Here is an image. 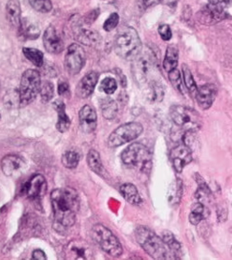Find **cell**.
I'll use <instances>...</instances> for the list:
<instances>
[{
  "mask_svg": "<svg viewBox=\"0 0 232 260\" xmlns=\"http://www.w3.org/2000/svg\"><path fill=\"white\" fill-rule=\"evenodd\" d=\"M67 256L73 259H92L94 251L86 241L74 240L67 247Z\"/></svg>",
  "mask_w": 232,
  "mask_h": 260,
  "instance_id": "cell-13",
  "label": "cell"
},
{
  "mask_svg": "<svg viewBox=\"0 0 232 260\" xmlns=\"http://www.w3.org/2000/svg\"><path fill=\"white\" fill-rule=\"evenodd\" d=\"M26 168L25 161L18 155L9 154L1 160L2 172L7 176H19Z\"/></svg>",
  "mask_w": 232,
  "mask_h": 260,
  "instance_id": "cell-15",
  "label": "cell"
},
{
  "mask_svg": "<svg viewBox=\"0 0 232 260\" xmlns=\"http://www.w3.org/2000/svg\"><path fill=\"white\" fill-rule=\"evenodd\" d=\"M87 164L89 168L97 175H101L103 171V166L101 162V155L96 150H90L87 154Z\"/></svg>",
  "mask_w": 232,
  "mask_h": 260,
  "instance_id": "cell-30",
  "label": "cell"
},
{
  "mask_svg": "<svg viewBox=\"0 0 232 260\" xmlns=\"http://www.w3.org/2000/svg\"><path fill=\"white\" fill-rule=\"evenodd\" d=\"M231 0H209V4L210 5H217V6H222L224 9L226 8L228 5H230Z\"/></svg>",
  "mask_w": 232,
  "mask_h": 260,
  "instance_id": "cell-44",
  "label": "cell"
},
{
  "mask_svg": "<svg viewBox=\"0 0 232 260\" xmlns=\"http://www.w3.org/2000/svg\"><path fill=\"white\" fill-rule=\"evenodd\" d=\"M183 191H184L183 180L180 178L175 179L174 182L171 184L168 193H167V199L170 205L177 206L181 203V200L183 198Z\"/></svg>",
  "mask_w": 232,
  "mask_h": 260,
  "instance_id": "cell-26",
  "label": "cell"
},
{
  "mask_svg": "<svg viewBox=\"0 0 232 260\" xmlns=\"http://www.w3.org/2000/svg\"><path fill=\"white\" fill-rule=\"evenodd\" d=\"M101 109L103 117L108 120L114 119L118 115V111H119L116 101L110 98L101 100Z\"/></svg>",
  "mask_w": 232,
  "mask_h": 260,
  "instance_id": "cell-28",
  "label": "cell"
},
{
  "mask_svg": "<svg viewBox=\"0 0 232 260\" xmlns=\"http://www.w3.org/2000/svg\"><path fill=\"white\" fill-rule=\"evenodd\" d=\"M119 21H120V16L117 13H113L105 20V22L103 24V29L106 31H113L118 26Z\"/></svg>",
  "mask_w": 232,
  "mask_h": 260,
  "instance_id": "cell-40",
  "label": "cell"
},
{
  "mask_svg": "<svg viewBox=\"0 0 232 260\" xmlns=\"http://www.w3.org/2000/svg\"><path fill=\"white\" fill-rule=\"evenodd\" d=\"M79 125L81 130L86 134L93 133L98 125V116L97 113L92 106L85 105L81 108L78 114Z\"/></svg>",
  "mask_w": 232,
  "mask_h": 260,
  "instance_id": "cell-18",
  "label": "cell"
},
{
  "mask_svg": "<svg viewBox=\"0 0 232 260\" xmlns=\"http://www.w3.org/2000/svg\"><path fill=\"white\" fill-rule=\"evenodd\" d=\"M170 160L174 170L179 174L182 173L186 165L192 161L191 150L185 144L176 146L171 150Z\"/></svg>",
  "mask_w": 232,
  "mask_h": 260,
  "instance_id": "cell-12",
  "label": "cell"
},
{
  "mask_svg": "<svg viewBox=\"0 0 232 260\" xmlns=\"http://www.w3.org/2000/svg\"><path fill=\"white\" fill-rule=\"evenodd\" d=\"M17 30L19 31L20 38L24 39H37L40 34L39 26L28 18L21 19V23Z\"/></svg>",
  "mask_w": 232,
  "mask_h": 260,
  "instance_id": "cell-22",
  "label": "cell"
},
{
  "mask_svg": "<svg viewBox=\"0 0 232 260\" xmlns=\"http://www.w3.org/2000/svg\"><path fill=\"white\" fill-rule=\"evenodd\" d=\"M43 44L47 52L50 54H60L63 51L64 43L62 37L53 26H50L46 29L43 35Z\"/></svg>",
  "mask_w": 232,
  "mask_h": 260,
  "instance_id": "cell-16",
  "label": "cell"
},
{
  "mask_svg": "<svg viewBox=\"0 0 232 260\" xmlns=\"http://www.w3.org/2000/svg\"><path fill=\"white\" fill-rule=\"evenodd\" d=\"M85 61L86 54L84 49L76 43L70 45L64 60V65L67 73L71 76L77 75L84 67Z\"/></svg>",
  "mask_w": 232,
  "mask_h": 260,
  "instance_id": "cell-10",
  "label": "cell"
},
{
  "mask_svg": "<svg viewBox=\"0 0 232 260\" xmlns=\"http://www.w3.org/2000/svg\"><path fill=\"white\" fill-rule=\"evenodd\" d=\"M158 31H159V35L161 36V38L164 41H168L172 38V31H171L170 27L166 24H162L159 27Z\"/></svg>",
  "mask_w": 232,
  "mask_h": 260,
  "instance_id": "cell-41",
  "label": "cell"
},
{
  "mask_svg": "<svg viewBox=\"0 0 232 260\" xmlns=\"http://www.w3.org/2000/svg\"><path fill=\"white\" fill-rule=\"evenodd\" d=\"M29 2L32 8L40 13H49L53 9L51 0H29Z\"/></svg>",
  "mask_w": 232,
  "mask_h": 260,
  "instance_id": "cell-37",
  "label": "cell"
},
{
  "mask_svg": "<svg viewBox=\"0 0 232 260\" xmlns=\"http://www.w3.org/2000/svg\"><path fill=\"white\" fill-rule=\"evenodd\" d=\"M114 48L122 58L134 59L141 50V41L138 31L129 26L120 28L114 40Z\"/></svg>",
  "mask_w": 232,
  "mask_h": 260,
  "instance_id": "cell-4",
  "label": "cell"
},
{
  "mask_svg": "<svg viewBox=\"0 0 232 260\" xmlns=\"http://www.w3.org/2000/svg\"><path fill=\"white\" fill-rule=\"evenodd\" d=\"M62 164L65 168H77L79 162V154L74 151L65 152L62 155Z\"/></svg>",
  "mask_w": 232,
  "mask_h": 260,
  "instance_id": "cell-33",
  "label": "cell"
},
{
  "mask_svg": "<svg viewBox=\"0 0 232 260\" xmlns=\"http://www.w3.org/2000/svg\"><path fill=\"white\" fill-rule=\"evenodd\" d=\"M161 0H143V3L147 7H151L154 6L156 4H158Z\"/></svg>",
  "mask_w": 232,
  "mask_h": 260,
  "instance_id": "cell-46",
  "label": "cell"
},
{
  "mask_svg": "<svg viewBox=\"0 0 232 260\" xmlns=\"http://www.w3.org/2000/svg\"><path fill=\"white\" fill-rule=\"evenodd\" d=\"M51 202L55 228L64 230L72 227L79 210V198L76 190L72 188L55 189L51 192Z\"/></svg>",
  "mask_w": 232,
  "mask_h": 260,
  "instance_id": "cell-1",
  "label": "cell"
},
{
  "mask_svg": "<svg viewBox=\"0 0 232 260\" xmlns=\"http://www.w3.org/2000/svg\"><path fill=\"white\" fill-rule=\"evenodd\" d=\"M101 89L106 94H112L116 92L118 89L117 81L112 77H106L102 80L101 84Z\"/></svg>",
  "mask_w": 232,
  "mask_h": 260,
  "instance_id": "cell-39",
  "label": "cell"
},
{
  "mask_svg": "<svg viewBox=\"0 0 232 260\" xmlns=\"http://www.w3.org/2000/svg\"><path fill=\"white\" fill-rule=\"evenodd\" d=\"M169 113L172 121L185 130L195 132L201 128V116L192 108L174 105L170 108Z\"/></svg>",
  "mask_w": 232,
  "mask_h": 260,
  "instance_id": "cell-7",
  "label": "cell"
},
{
  "mask_svg": "<svg viewBox=\"0 0 232 260\" xmlns=\"http://www.w3.org/2000/svg\"><path fill=\"white\" fill-rule=\"evenodd\" d=\"M54 105L55 111L57 112V116H59L57 123H56V129L61 133H64L66 131H68L70 125H71V120L65 112V104L61 100H57L54 102Z\"/></svg>",
  "mask_w": 232,
  "mask_h": 260,
  "instance_id": "cell-25",
  "label": "cell"
},
{
  "mask_svg": "<svg viewBox=\"0 0 232 260\" xmlns=\"http://www.w3.org/2000/svg\"><path fill=\"white\" fill-rule=\"evenodd\" d=\"M94 241L99 245L103 252L113 257H119L123 254V246L116 236L105 226L97 224L92 229Z\"/></svg>",
  "mask_w": 232,
  "mask_h": 260,
  "instance_id": "cell-6",
  "label": "cell"
},
{
  "mask_svg": "<svg viewBox=\"0 0 232 260\" xmlns=\"http://www.w3.org/2000/svg\"><path fill=\"white\" fill-rule=\"evenodd\" d=\"M23 54L25 57L31 61L35 66L41 67L44 61V55L41 51L35 48H23Z\"/></svg>",
  "mask_w": 232,
  "mask_h": 260,
  "instance_id": "cell-32",
  "label": "cell"
},
{
  "mask_svg": "<svg viewBox=\"0 0 232 260\" xmlns=\"http://www.w3.org/2000/svg\"><path fill=\"white\" fill-rule=\"evenodd\" d=\"M146 95L150 102H161L164 95L163 86L159 80H155L146 86Z\"/></svg>",
  "mask_w": 232,
  "mask_h": 260,
  "instance_id": "cell-23",
  "label": "cell"
},
{
  "mask_svg": "<svg viewBox=\"0 0 232 260\" xmlns=\"http://www.w3.org/2000/svg\"><path fill=\"white\" fill-rule=\"evenodd\" d=\"M100 15V10H98V9H96V10H93V11H91L89 14H87L86 15L85 17H84V19H83V21H84V23L86 24H92L94 21L98 18V16Z\"/></svg>",
  "mask_w": 232,
  "mask_h": 260,
  "instance_id": "cell-42",
  "label": "cell"
},
{
  "mask_svg": "<svg viewBox=\"0 0 232 260\" xmlns=\"http://www.w3.org/2000/svg\"><path fill=\"white\" fill-rule=\"evenodd\" d=\"M73 32L77 41L86 46H96L101 42L100 34H98L97 31L87 30L78 21H75L73 23Z\"/></svg>",
  "mask_w": 232,
  "mask_h": 260,
  "instance_id": "cell-14",
  "label": "cell"
},
{
  "mask_svg": "<svg viewBox=\"0 0 232 260\" xmlns=\"http://www.w3.org/2000/svg\"><path fill=\"white\" fill-rule=\"evenodd\" d=\"M40 75L36 70H27L24 72L19 87V102L21 105H28L36 100L40 89Z\"/></svg>",
  "mask_w": 232,
  "mask_h": 260,
  "instance_id": "cell-8",
  "label": "cell"
},
{
  "mask_svg": "<svg viewBox=\"0 0 232 260\" xmlns=\"http://www.w3.org/2000/svg\"><path fill=\"white\" fill-rule=\"evenodd\" d=\"M179 51L178 48L170 45L166 49L165 56L163 59V68L168 73L172 70L176 69L178 66Z\"/></svg>",
  "mask_w": 232,
  "mask_h": 260,
  "instance_id": "cell-27",
  "label": "cell"
},
{
  "mask_svg": "<svg viewBox=\"0 0 232 260\" xmlns=\"http://www.w3.org/2000/svg\"><path fill=\"white\" fill-rule=\"evenodd\" d=\"M99 81V74L96 72L88 73L85 77L80 79L77 86V94L80 99L89 98L96 88Z\"/></svg>",
  "mask_w": 232,
  "mask_h": 260,
  "instance_id": "cell-19",
  "label": "cell"
},
{
  "mask_svg": "<svg viewBox=\"0 0 232 260\" xmlns=\"http://www.w3.org/2000/svg\"><path fill=\"white\" fill-rule=\"evenodd\" d=\"M182 69H183V77H184V82L186 85V89L189 91L190 93L193 94L198 89L196 82L194 80L193 76L190 72V69L186 65H183Z\"/></svg>",
  "mask_w": 232,
  "mask_h": 260,
  "instance_id": "cell-34",
  "label": "cell"
},
{
  "mask_svg": "<svg viewBox=\"0 0 232 260\" xmlns=\"http://www.w3.org/2000/svg\"><path fill=\"white\" fill-rule=\"evenodd\" d=\"M207 217V208L200 202L194 204L190 214H189V221L193 225H198L200 222Z\"/></svg>",
  "mask_w": 232,
  "mask_h": 260,
  "instance_id": "cell-31",
  "label": "cell"
},
{
  "mask_svg": "<svg viewBox=\"0 0 232 260\" xmlns=\"http://www.w3.org/2000/svg\"><path fill=\"white\" fill-rule=\"evenodd\" d=\"M135 237L139 246L146 251L148 255L154 259L176 258L168 247L163 242V239L146 226H139L136 229Z\"/></svg>",
  "mask_w": 232,
  "mask_h": 260,
  "instance_id": "cell-3",
  "label": "cell"
},
{
  "mask_svg": "<svg viewBox=\"0 0 232 260\" xmlns=\"http://www.w3.org/2000/svg\"><path fill=\"white\" fill-rule=\"evenodd\" d=\"M168 77L170 80L172 86L181 93H184V89H183V79L181 73L177 68L172 70L170 72H168Z\"/></svg>",
  "mask_w": 232,
  "mask_h": 260,
  "instance_id": "cell-38",
  "label": "cell"
},
{
  "mask_svg": "<svg viewBox=\"0 0 232 260\" xmlns=\"http://www.w3.org/2000/svg\"><path fill=\"white\" fill-rule=\"evenodd\" d=\"M46 190V180L42 175H36L26 183L24 191L30 199L41 197Z\"/></svg>",
  "mask_w": 232,
  "mask_h": 260,
  "instance_id": "cell-20",
  "label": "cell"
},
{
  "mask_svg": "<svg viewBox=\"0 0 232 260\" xmlns=\"http://www.w3.org/2000/svg\"><path fill=\"white\" fill-rule=\"evenodd\" d=\"M32 257H33V259L43 260L46 259L47 258L45 252H43V251H41V250H36V251H34L33 254H32Z\"/></svg>",
  "mask_w": 232,
  "mask_h": 260,
  "instance_id": "cell-45",
  "label": "cell"
},
{
  "mask_svg": "<svg viewBox=\"0 0 232 260\" xmlns=\"http://www.w3.org/2000/svg\"><path fill=\"white\" fill-rule=\"evenodd\" d=\"M59 93L61 95H68L70 93L69 84L65 81H60L59 83Z\"/></svg>",
  "mask_w": 232,
  "mask_h": 260,
  "instance_id": "cell-43",
  "label": "cell"
},
{
  "mask_svg": "<svg viewBox=\"0 0 232 260\" xmlns=\"http://www.w3.org/2000/svg\"><path fill=\"white\" fill-rule=\"evenodd\" d=\"M198 183H199V188L197 189L195 197H196V199L199 200L200 203L204 204V203L208 202L211 198V191L208 187V185L202 179H201V181H198Z\"/></svg>",
  "mask_w": 232,
  "mask_h": 260,
  "instance_id": "cell-35",
  "label": "cell"
},
{
  "mask_svg": "<svg viewBox=\"0 0 232 260\" xmlns=\"http://www.w3.org/2000/svg\"><path fill=\"white\" fill-rule=\"evenodd\" d=\"M121 158L129 168L149 174L152 168V154L149 149L140 143H133L124 149Z\"/></svg>",
  "mask_w": 232,
  "mask_h": 260,
  "instance_id": "cell-5",
  "label": "cell"
},
{
  "mask_svg": "<svg viewBox=\"0 0 232 260\" xmlns=\"http://www.w3.org/2000/svg\"><path fill=\"white\" fill-rule=\"evenodd\" d=\"M217 87L214 84L202 85L196 91L197 103L202 110H208L212 106L217 96Z\"/></svg>",
  "mask_w": 232,
  "mask_h": 260,
  "instance_id": "cell-17",
  "label": "cell"
},
{
  "mask_svg": "<svg viewBox=\"0 0 232 260\" xmlns=\"http://www.w3.org/2000/svg\"><path fill=\"white\" fill-rule=\"evenodd\" d=\"M132 72L139 86H147L150 82L158 80L155 78L158 74V57L151 48H141L134 58Z\"/></svg>",
  "mask_w": 232,
  "mask_h": 260,
  "instance_id": "cell-2",
  "label": "cell"
},
{
  "mask_svg": "<svg viewBox=\"0 0 232 260\" xmlns=\"http://www.w3.org/2000/svg\"><path fill=\"white\" fill-rule=\"evenodd\" d=\"M6 16L12 27L19 28L21 23V8L18 0H9L6 5Z\"/></svg>",
  "mask_w": 232,
  "mask_h": 260,
  "instance_id": "cell-21",
  "label": "cell"
},
{
  "mask_svg": "<svg viewBox=\"0 0 232 260\" xmlns=\"http://www.w3.org/2000/svg\"><path fill=\"white\" fill-rule=\"evenodd\" d=\"M162 239L165 245L168 247L170 252L174 254V256L178 257L179 254L182 252V247L179 243L178 240L174 237V235L168 231H164L162 234Z\"/></svg>",
  "mask_w": 232,
  "mask_h": 260,
  "instance_id": "cell-29",
  "label": "cell"
},
{
  "mask_svg": "<svg viewBox=\"0 0 232 260\" xmlns=\"http://www.w3.org/2000/svg\"><path fill=\"white\" fill-rule=\"evenodd\" d=\"M227 17L228 15L225 13L224 7L210 4L205 6L198 14L199 20L205 25L217 24Z\"/></svg>",
  "mask_w": 232,
  "mask_h": 260,
  "instance_id": "cell-11",
  "label": "cell"
},
{
  "mask_svg": "<svg viewBox=\"0 0 232 260\" xmlns=\"http://www.w3.org/2000/svg\"><path fill=\"white\" fill-rule=\"evenodd\" d=\"M40 96L43 102H49L54 96V86L50 81H44L40 84Z\"/></svg>",
  "mask_w": 232,
  "mask_h": 260,
  "instance_id": "cell-36",
  "label": "cell"
},
{
  "mask_svg": "<svg viewBox=\"0 0 232 260\" xmlns=\"http://www.w3.org/2000/svg\"><path fill=\"white\" fill-rule=\"evenodd\" d=\"M120 191L122 193V196L124 197V199L132 205H139L141 202V198L139 196L138 189L135 185L131 183H124L122 185Z\"/></svg>",
  "mask_w": 232,
  "mask_h": 260,
  "instance_id": "cell-24",
  "label": "cell"
},
{
  "mask_svg": "<svg viewBox=\"0 0 232 260\" xmlns=\"http://www.w3.org/2000/svg\"><path fill=\"white\" fill-rule=\"evenodd\" d=\"M143 131L141 124L138 122H129L117 128L109 136L107 144L110 148H117L124 145L132 140L139 138Z\"/></svg>",
  "mask_w": 232,
  "mask_h": 260,
  "instance_id": "cell-9",
  "label": "cell"
}]
</instances>
